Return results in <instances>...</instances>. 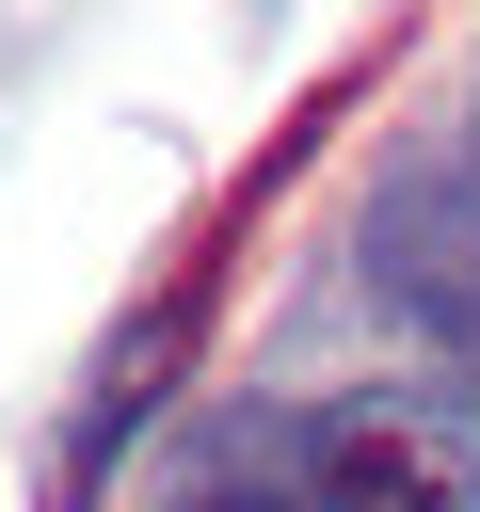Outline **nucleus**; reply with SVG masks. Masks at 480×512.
<instances>
[{
    "instance_id": "nucleus-1",
    "label": "nucleus",
    "mask_w": 480,
    "mask_h": 512,
    "mask_svg": "<svg viewBox=\"0 0 480 512\" xmlns=\"http://www.w3.org/2000/svg\"><path fill=\"white\" fill-rule=\"evenodd\" d=\"M288 496H304V512H480V368L320 400Z\"/></svg>"
},
{
    "instance_id": "nucleus-2",
    "label": "nucleus",
    "mask_w": 480,
    "mask_h": 512,
    "mask_svg": "<svg viewBox=\"0 0 480 512\" xmlns=\"http://www.w3.org/2000/svg\"><path fill=\"white\" fill-rule=\"evenodd\" d=\"M368 288H384L416 336L480 352V192H464V176H384V192H368Z\"/></svg>"
},
{
    "instance_id": "nucleus-3",
    "label": "nucleus",
    "mask_w": 480,
    "mask_h": 512,
    "mask_svg": "<svg viewBox=\"0 0 480 512\" xmlns=\"http://www.w3.org/2000/svg\"><path fill=\"white\" fill-rule=\"evenodd\" d=\"M176 512H304V496H288V480H192Z\"/></svg>"
}]
</instances>
